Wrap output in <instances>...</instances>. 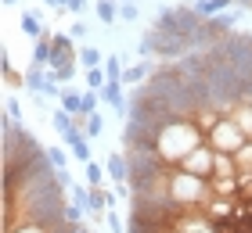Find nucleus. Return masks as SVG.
Listing matches in <instances>:
<instances>
[{
    "label": "nucleus",
    "instance_id": "f257e3e1",
    "mask_svg": "<svg viewBox=\"0 0 252 233\" xmlns=\"http://www.w3.org/2000/svg\"><path fill=\"white\" fill-rule=\"evenodd\" d=\"M198 144H205V133L198 129V126H194L191 119H173V122H166L162 129H158L155 151L169 161V165H180Z\"/></svg>",
    "mask_w": 252,
    "mask_h": 233
},
{
    "label": "nucleus",
    "instance_id": "f03ea898",
    "mask_svg": "<svg viewBox=\"0 0 252 233\" xmlns=\"http://www.w3.org/2000/svg\"><path fill=\"white\" fill-rule=\"evenodd\" d=\"M209 197H213L209 180L194 176V172H184V169L169 172V201H177V205H184V208H202Z\"/></svg>",
    "mask_w": 252,
    "mask_h": 233
},
{
    "label": "nucleus",
    "instance_id": "7ed1b4c3",
    "mask_svg": "<svg viewBox=\"0 0 252 233\" xmlns=\"http://www.w3.org/2000/svg\"><path fill=\"white\" fill-rule=\"evenodd\" d=\"M205 140L213 144V151H223V155H234V151L242 147L249 136H245L242 129H238V122H234V119H220V126H216V129H213L209 136H205Z\"/></svg>",
    "mask_w": 252,
    "mask_h": 233
},
{
    "label": "nucleus",
    "instance_id": "20e7f679",
    "mask_svg": "<svg viewBox=\"0 0 252 233\" xmlns=\"http://www.w3.org/2000/svg\"><path fill=\"white\" fill-rule=\"evenodd\" d=\"M213 161H216V151H213V144L205 140V144H198L191 151V155L180 161L177 169H184V172H194V176H202V180H209L213 176Z\"/></svg>",
    "mask_w": 252,
    "mask_h": 233
},
{
    "label": "nucleus",
    "instance_id": "39448f33",
    "mask_svg": "<svg viewBox=\"0 0 252 233\" xmlns=\"http://www.w3.org/2000/svg\"><path fill=\"white\" fill-rule=\"evenodd\" d=\"M234 208H238V197H209V201L202 205V212H205V219H209L213 226H220V223H231L234 219Z\"/></svg>",
    "mask_w": 252,
    "mask_h": 233
},
{
    "label": "nucleus",
    "instance_id": "423d86ee",
    "mask_svg": "<svg viewBox=\"0 0 252 233\" xmlns=\"http://www.w3.org/2000/svg\"><path fill=\"white\" fill-rule=\"evenodd\" d=\"M65 144H68V155H72L76 161H83V165H87V161H94V151H90V136H87L83 129H72V133L65 136Z\"/></svg>",
    "mask_w": 252,
    "mask_h": 233
},
{
    "label": "nucleus",
    "instance_id": "0eeeda50",
    "mask_svg": "<svg viewBox=\"0 0 252 233\" xmlns=\"http://www.w3.org/2000/svg\"><path fill=\"white\" fill-rule=\"evenodd\" d=\"M101 101H105V104H112V108H116L119 115H126V111H130V101L123 97V83H119V79H108V83L101 86Z\"/></svg>",
    "mask_w": 252,
    "mask_h": 233
},
{
    "label": "nucleus",
    "instance_id": "6e6552de",
    "mask_svg": "<svg viewBox=\"0 0 252 233\" xmlns=\"http://www.w3.org/2000/svg\"><path fill=\"white\" fill-rule=\"evenodd\" d=\"M105 169H108L112 183H126V180H130V161H126V155H123V151H108Z\"/></svg>",
    "mask_w": 252,
    "mask_h": 233
},
{
    "label": "nucleus",
    "instance_id": "1a4fd4ad",
    "mask_svg": "<svg viewBox=\"0 0 252 233\" xmlns=\"http://www.w3.org/2000/svg\"><path fill=\"white\" fill-rule=\"evenodd\" d=\"M0 68H4V83H7V90H22L26 86V68H15V61H11V51L4 47V57H0Z\"/></svg>",
    "mask_w": 252,
    "mask_h": 233
},
{
    "label": "nucleus",
    "instance_id": "9d476101",
    "mask_svg": "<svg viewBox=\"0 0 252 233\" xmlns=\"http://www.w3.org/2000/svg\"><path fill=\"white\" fill-rule=\"evenodd\" d=\"M155 72V65H148V61H141V65H126V72H123V86H137V83H148V76Z\"/></svg>",
    "mask_w": 252,
    "mask_h": 233
},
{
    "label": "nucleus",
    "instance_id": "9b49d317",
    "mask_svg": "<svg viewBox=\"0 0 252 233\" xmlns=\"http://www.w3.org/2000/svg\"><path fill=\"white\" fill-rule=\"evenodd\" d=\"M22 36H29V40H40L43 32H47V26H43V22L36 18V11H22Z\"/></svg>",
    "mask_w": 252,
    "mask_h": 233
},
{
    "label": "nucleus",
    "instance_id": "f8f14e48",
    "mask_svg": "<svg viewBox=\"0 0 252 233\" xmlns=\"http://www.w3.org/2000/svg\"><path fill=\"white\" fill-rule=\"evenodd\" d=\"M26 90H29V93H47V68L29 65V68H26Z\"/></svg>",
    "mask_w": 252,
    "mask_h": 233
},
{
    "label": "nucleus",
    "instance_id": "ddd939ff",
    "mask_svg": "<svg viewBox=\"0 0 252 233\" xmlns=\"http://www.w3.org/2000/svg\"><path fill=\"white\" fill-rule=\"evenodd\" d=\"M209 190L216 197H238V176H209Z\"/></svg>",
    "mask_w": 252,
    "mask_h": 233
},
{
    "label": "nucleus",
    "instance_id": "4468645a",
    "mask_svg": "<svg viewBox=\"0 0 252 233\" xmlns=\"http://www.w3.org/2000/svg\"><path fill=\"white\" fill-rule=\"evenodd\" d=\"M191 7L198 11L202 18H213V15H223V11H231V7H234V0H194Z\"/></svg>",
    "mask_w": 252,
    "mask_h": 233
},
{
    "label": "nucleus",
    "instance_id": "2eb2a0df",
    "mask_svg": "<svg viewBox=\"0 0 252 233\" xmlns=\"http://www.w3.org/2000/svg\"><path fill=\"white\" fill-rule=\"evenodd\" d=\"M191 122H194V126H198V129H202L205 136H209V133L216 129V126H220V115H216L213 108H205V104H202V108H198V111H194V115H191Z\"/></svg>",
    "mask_w": 252,
    "mask_h": 233
},
{
    "label": "nucleus",
    "instance_id": "dca6fc26",
    "mask_svg": "<svg viewBox=\"0 0 252 233\" xmlns=\"http://www.w3.org/2000/svg\"><path fill=\"white\" fill-rule=\"evenodd\" d=\"M94 11H97L101 26H116V22H119V4H116V0H94Z\"/></svg>",
    "mask_w": 252,
    "mask_h": 233
},
{
    "label": "nucleus",
    "instance_id": "f3484780",
    "mask_svg": "<svg viewBox=\"0 0 252 233\" xmlns=\"http://www.w3.org/2000/svg\"><path fill=\"white\" fill-rule=\"evenodd\" d=\"M231 119L238 122V129H242V133L252 140V104L238 101V104H234V111H231Z\"/></svg>",
    "mask_w": 252,
    "mask_h": 233
},
{
    "label": "nucleus",
    "instance_id": "a211bd4d",
    "mask_svg": "<svg viewBox=\"0 0 252 233\" xmlns=\"http://www.w3.org/2000/svg\"><path fill=\"white\" fill-rule=\"evenodd\" d=\"M51 126H54V133H58V136H68V133L76 129L72 115H68L65 108H54V111H51Z\"/></svg>",
    "mask_w": 252,
    "mask_h": 233
},
{
    "label": "nucleus",
    "instance_id": "6ab92c4d",
    "mask_svg": "<svg viewBox=\"0 0 252 233\" xmlns=\"http://www.w3.org/2000/svg\"><path fill=\"white\" fill-rule=\"evenodd\" d=\"M213 176H238V161H234V155H223V151H216Z\"/></svg>",
    "mask_w": 252,
    "mask_h": 233
},
{
    "label": "nucleus",
    "instance_id": "aec40b11",
    "mask_svg": "<svg viewBox=\"0 0 252 233\" xmlns=\"http://www.w3.org/2000/svg\"><path fill=\"white\" fill-rule=\"evenodd\" d=\"M79 65H83V68H101V65H105V54H101L97 47L83 43V47H79Z\"/></svg>",
    "mask_w": 252,
    "mask_h": 233
},
{
    "label": "nucleus",
    "instance_id": "412c9836",
    "mask_svg": "<svg viewBox=\"0 0 252 233\" xmlns=\"http://www.w3.org/2000/svg\"><path fill=\"white\" fill-rule=\"evenodd\" d=\"M76 68H79V61L54 65V68H47V79H54V83H68V79H76Z\"/></svg>",
    "mask_w": 252,
    "mask_h": 233
},
{
    "label": "nucleus",
    "instance_id": "4be33fe9",
    "mask_svg": "<svg viewBox=\"0 0 252 233\" xmlns=\"http://www.w3.org/2000/svg\"><path fill=\"white\" fill-rule=\"evenodd\" d=\"M83 90H97L101 93V86H105L108 83V76H105V65H101V68H83Z\"/></svg>",
    "mask_w": 252,
    "mask_h": 233
},
{
    "label": "nucleus",
    "instance_id": "5701e85b",
    "mask_svg": "<svg viewBox=\"0 0 252 233\" xmlns=\"http://www.w3.org/2000/svg\"><path fill=\"white\" fill-rule=\"evenodd\" d=\"M83 172H87V186H105V176H108L105 165H97V161H87Z\"/></svg>",
    "mask_w": 252,
    "mask_h": 233
},
{
    "label": "nucleus",
    "instance_id": "b1692460",
    "mask_svg": "<svg viewBox=\"0 0 252 233\" xmlns=\"http://www.w3.org/2000/svg\"><path fill=\"white\" fill-rule=\"evenodd\" d=\"M123 72H126L123 57H119V54H108V57H105V76H108V79H119V83H123Z\"/></svg>",
    "mask_w": 252,
    "mask_h": 233
},
{
    "label": "nucleus",
    "instance_id": "393cba45",
    "mask_svg": "<svg viewBox=\"0 0 252 233\" xmlns=\"http://www.w3.org/2000/svg\"><path fill=\"white\" fill-rule=\"evenodd\" d=\"M234 161H238V172H249L252 169V140H245V144L234 151Z\"/></svg>",
    "mask_w": 252,
    "mask_h": 233
},
{
    "label": "nucleus",
    "instance_id": "a878e982",
    "mask_svg": "<svg viewBox=\"0 0 252 233\" xmlns=\"http://www.w3.org/2000/svg\"><path fill=\"white\" fill-rule=\"evenodd\" d=\"M238 201H252V169L238 172Z\"/></svg>",
    "mask_w": 252,
    "mask_h": 233
},
{
    "label": "nucleus",
    "instance_id": "bb28decb",
    "mask_svg": "<svg viewBox=\"0 0 252 233\" xmlns=\"http://www.w3.org/2000/svg\"><path fill=\"white\" fill-rule=\"evenodd\" d=\"M101 133H105V115H101V111L87 115V136L94 140V136H101Z\"/></svg>",
    "mask_w": 252,
    "mask_h": 233
},
{
    "label": "nucleus",
    "instance_id": "cd10ccee",
    "mask_svg": "<svg viewBox=\"0 0 252 233\" xmlns=\"http://www.w3.org/2000/svg\"><path fill=\"white\" fill-rule=\"evenodd\" d=\"M137 18H141V7H137V4H119V22L137 26Z\"/></svg>",
    "mask_w": 252,
    "mask_h": 233
},
{
    "label": "nucleus",
    "instance_id": "c85d7f7f",
    "mask_svg": "<svg viewBox=\"0 0 252 233\" xmlns=\"http://www.w3.org/2000/svg\"><path fill=\"white\" fill-rule=\"evenodd\" d=\"M97 104H101V93H97V90H83V115H94V111H101Z\"/></svg>",
    "mask_w": 252,
    "mask_h": 233
},
{
    "label": "nucleus",
    "instance_id": "c756f323",
    "mask_svg": "<svg viewBox=\"0 0 252 233\" xmlns=\"http://www.w3.org/2000/svg\"><path fill=\"white\" fill-rule=\"evenodd\" d=\"M105 230H108V233H126L123 219L116 215V208H108V212H105Z\"/></svg>",
    "mask_w": 252,
    "mask_h": 233
},
{
    "label": "nucleus",
    "instance_id": "7c9ffc66",
    "mask_svg": "<svg viewBox=\"0 0 252 233\" xmlns=\"http://www.w3.org/2000/svg\"><path fill=\"white\" fill-rule=\"evenodd\" d=\"M68 194H72V201H76V205H83V208L90 205V186L76 183V186H72V190H68ZM87 212H90V208H87Z\"/></svg>",
    "mask_w": 252,
    "mask_h": 233
},
{
    "label": "nucleus",
    "instance_id": "2f4dec72",
    "mask_svg": "<svg viewBox=\"0 0 252 233\" xmlns=\"http://www.w3.org/2000/svg\"><path fill=\"white\" fill-rule=\"evenodd\" d=\"M47 158H51L54 169H68V155H65L62 147H47Z\"/></svg>",
    "mask_w": 252,
    "mask_h": 233
},
{
    "label": "nucleus",
    "instance_id": "473e14b6",
    "mask_svg": "<svg viewBox=\"0 0 252 233\" xmlns=\"http://www.w3.org/2000/svg\"><path fill=\"white\" fill-rule=\"evenodd\" d=\"M83 212H87V208H83V205H76V201H68V205H65V219H68L72 226H79V219H83Z\"/></svg>",
    "mask_w": 252,
    "mask_h": 233
},
{
    "label": "nucleus",
    "instance_id": "72a5a7b5",
    "mask_svg": "<svg viewBox=\"0 0 252 233\" xmlns=\"http://www.w3.org/2000/svg\"><path fill=\"white\" fill-rule=\"evenodd\" d=\"M4 111H7V115H4L7 122H18V119H22V104H18L15 97H7V101H4Z\"/></svg>",
    "mask_w": 252,
    "mask_h": 233
},
{
    "label": "nucleus",
    "instance_id": "f704fd0d",
    "mask_svg": "<svg viewBox=\"0 0 252 233\" xmlns=\"http://www.w3.org/2000/svg\"><path fill=\"white\" fill-rule=\"evenodd\" d=\"M87 32H90L87 29V18H76L72 29H68V36H72V40H87Z\"/></svg>",
    "mask_w": 252,
    "mask_h": 233
},
{
    "label": "nucleus",
    "instance_id": "c9c22d12",
    "mask_svg": "<svg viewBox=\"0 0 252 233\" xmlns=\"http://www.w3.org/2000/svg\"><path fill=\"white\" fill-rule=\"evenodd\" d=\"M87 7H90V0H68V11H72V15H79V18L87 15Z\"/></svg>",
    "mask_w": 252,
    "mask_h": 233
},
{
    "label": "nucleus",
    "instance_id": "e433bc0d",
    "mask_svg": "<svg viewBox=\"0 0 252 233\" xmlns=\"http://www.w3.org/2000/svg\"><path fill=\"white\" fill-rule=\"evenodd\" d=\"M54 176H58V183L65 186V190H72V186H76V183H72V176H68V169H54Z\"/></svg>",
    "mask_w": 252,
    "mask_h": 233
},
{
    "label": "nucleus",
    "instance_id": "4c0bfd02",
    "mask_svg": "<svg viewBox=\"0 0 252 233\" xmlns=\"http://www.w3.org/2000/svg\"><path fill=\"white\" fill-rule=\"evenodd\" d=\"M234 7H242V11H252V0H234Z\"/></svg>",
    "mask_w": 252,
    "mask_h": 233
},
{
    "label": "nucleus",
    "instance_id": "58836bf2",
    "mask_svg": "<svg viewBox=\"0 0 252 233\" xmlns=\"http://www.w3.org/2000/svg\"><path fill=\"white\" fill-rule=\"evenodd\" d=\"M22 4V0H4V7H18Z\"/></svg>",
    "mask_w": 252,
    "mask_h": 233
},
{
    "label": "nucleus",
    "instance_id": "ea45409f",
    "mask_svg": "<svg viewBox=\"0 0 252 233\" xmlns=\"http://www.w3.org/2000/svg\"><path fill=\"white\" fill-rule=\"evenodd\" d=\"M54 7H68V0H54Z\"/></svg>",
    "mask_w": 252,
    "mask_h": 233
},
{
    "label": "nucleus",
    "instance_id": "a19ab883",
    "mask_svg": "<svg viewBox=\"0 0 252 233\" xmlns=\"http://www.w3.org/2000/svg\"><path fill=\"white\" fill-rule=\"evenodd\" d=\"M123 4H137V0H123Z\"/></svg>",
    "mask_w": 252,
    "mask_h": 233
}]
</instances>
